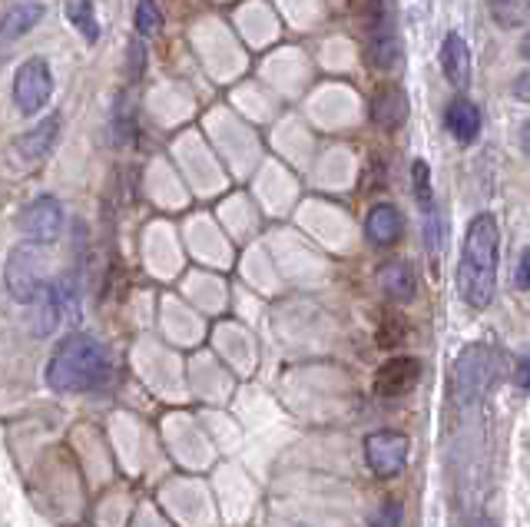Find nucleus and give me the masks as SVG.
I'll return each mask as SVG.
<instances>
[{"instance_id": "obj_10", "label": "nucleus", "mask_w": 530, "mask_h": 527, "mask_svg": "<svg viewBox=\"0 0 530 527\" xmlns=\"http://www.w3.org/2000/svg\"><path fill=\"white\" fill-rule=\"evenodd\" d=\"M57 136H60V117H47L37 126H30V130L14 143V150L24 163H40V160H47L50 150L57 146Z\"/></svg>"}, {"instance_id": "obj_19", "label": "nucleus", "mask_w": 530, "mask_h": 527, "mask_svg": "<svg viewBox=\"0 0 530 527\" xmlns=\"http://www.w3.org/2000/svg\"><path fill=\"white\" fill-rule=\"evenodd\" d=\"M70 20H73V27L83 34L87 44H97V40H100V24H97V17H93V0H73V4H70Z\"/></svg>"}, {"instance_id": "obj_14", "label": "nucleus", "mask_w": 530, "mask_h": 527, "mask_svg": "<svg viewBox=\"0 0 530 527\" xmlns=\"http://www.w3.org/2000/svg\"><path fill=\"white\" fill-rule=\"evenodd\" d=\"M444 123H448V133L454 140L471 143L477 133H481V110L474 107L468 97H454L444 110Z\"/></svg>"}, {"instance_id": "obj_5", "label": "nucleus", "mask_w": 530, "mask_h": 527, "mask_svg": "<svg viewBox=\"0 0 530 527\" xmlns=\"http://www.w3.org/2000/svg\"><path fill=\"white\" fill-rule=\"evenodd\" d=\"M50 93H53V77H50L47 60L30 57V60L20 63V70L14 77L17 110L24 113V117H37V113L50 103Z\"/></svg>"}, {"instance_id": "obj_18", "label": "nucleus", "mask_w": 530, "mask_h": 527, "mask_svg": "<svg viewBox=\"0 0 530 527\" xmlns=\"http://www.w3.org/2000/svg\"><path fill=\"white\" fill-rule=\"evenodd\" d=\"M487 10L504 30H521L530 20V0H487Z\"/></svg>"}, {"instance_id": "obj_8", "label": "nucleus", "mask_w": 530, "mask_h": 527, "mask_svg": "<svg viewBox=\"0 0 530 527\" xmlns=\"http://www.w3.org/2000/svg\"><path fill=\"white\" fill-rule=\"evenodd\" d=\"M20 229L27 233V239L50 246V242L57 239L60 229H63V209H60V203L53 196L34 199V203H30L24 213H20Z\"/></svg>"}, {"instance_id": "obj_27", "label": "nucleus", "mask_w": 530, "mask_h": 527, "mask_svg": "<svg viewBox=\"0 0 530 527\" xmlns=\"http://www.w3.org/2000/svg\"><path fill=\"white\" fill-rule=\"evenodd\" d=\"M517 385L527 392V358H521V365H517Z\"/></svg>"}, {"instance_id": "obj_24", "label": "nucleus", "mask_w": 530, "mask_h": 527, "mask_svg": "<svg viewBox=\"0 0 530 527\" xmlns=\"http://www.w3.org/2000/svg\"><path fill=\"white\" fill-rule=\"evenodd\" d=\"M368 527H401V504L398 501H385L375 514H371Z\"/></svg>"}, {"instance_id": "obj_1", "label": "nucleus", "mask_w": 530, "mask_h": 527, "mask_svg": "<svg viewBox=\"0 0 530 527\" xmlns=\"http://www.w3.org/2000/svg\"><path fill=\"white\" fill-rule=\"evenodd\" d=\"M497 262H501V229L491 213L471 219L464 233L458 262V292L471 309H487L497 289Z\"/></svg>"}, {"instance_id": "obj_12", "label": "nucleus", "mask_w": 530, "mask_h": 527, "mask_svg": "<svg viewBox=\"0 0 530 527\" xmlns=\"http://www.w3.org/2000/svg\"><path fill=\"white\" fill-rule=\"evenodd\" d=\"M441 70H444V77H448V83H454L458 90H464L471 83V50L464 44V37L454 34V30L441 44Z\"/></svg>"}, {"instance_id": "obj_2", "label": "nucleus", "mask_w": 530, "mask_h": 527, "mask_svg": "<svg viewBox=\"0 0 530 527\" xmlns=\"http://www.w3.org/2000/svg\"><path fill=\"white\" fill-rule=\"evenodd\" d=\"M110 378V355L93 335H67L47 362V385L60 395L90 392Z\"/></svg>"}, {"instance_id": "obj_16", "label": "nucleus", "mask_w": 530, "mask_h": 527, "mask_svg": "<svg viewBox=\"0 0 530 527\" xmlns=\"http://www.w3.org/2000/svg\"><path fill=\"white\" fill-rule=\"evenodd\" d=\"M378 286H381V292L388 295V299L411 302V299H415V289H418L415 269H411L408 262H388V266L378 269Z\"/></svg>"}, {"instance_id": "obj_28", "label": "nucleus", "mask_w": 530, "mask_h": 527, "mask_svg": "<svg viewBox=\"0 0 530 527\" xmlns=\"http://www.w3.org/2000/svg\"><path fill=\"white\" fill-rule=\"evenodd\" d=\"M514 90H517V100H527V73H524V77H517Z\"/></svg>"}, {"instance_id": "obj_22", "label": "nucleus", "mask_w": 530, "mask_h": 527, "mask_svg": "<svg viewBox=\"0 0 530 527\" xmlns=\"http://www.w3.org/2000/svg\"><path fill=\"white\" fill-rule=\"evenodd\" d=\"M411 176H415V196H418L421 209L434 206V193H431V170H428V163H424V160H415V166H411Z\"/></svg>"}, {"instance_id": "obj_9", "label": "nucleus", "mask_w": 530, "mask_h": 527, "mask_svg": "<svg viewBox=\"0 0 530 527\" xmlns=\"http://www.w3.org/2000/svg\"><path fill=\"white\" fill-rule=\"evenodd\" d=\"M421 378V362L411 355H398V358H388L385 365L375 372V395L381 398H398L411 392V388L418 385Z\"/></svg>"}, {"instance_id": "obj_3", "label": "nucleus", "mask_w": 530, "mask_h": 527, "mask_svg": "<svg viewBox=\"0 0 530 527\" xmlns=\"http://www.w3.org/2000/svg\"><path fill=\"white\" fill-rule=\"evenodd\" d=\"M4 286L10 292V299L20 305L37 302L40 289L47 286V249L44 242H20L10 249L7 266H4Z\"/></svg>"}, {"instance_id": "obj_29", "label": "nucleus", "mask_w": 530, "mask_h": 527, "mask_svg": "<svg viewBox=\"0 0 530 527\" xmlns=\"http://www.w3.org/2000/svg\"><path fill=\"white\" fill-rule=\"evenodd\" d=\"M468 527H497V524H494L491 518H474V521H471Z\"/></svg>"}, {"instance_id": "obj_13", "label": "nucleus", "mask_w": 530, "mask_h": 527, "mask_svg": "<svg viewBox=\"0 0 530 527\" xmlns=\"http://www.w3.org/2000/svg\"><path fill=\"white\" fill-rule=\"evenodd\" d=\"M401 233H405V223H401V213L395 206L381 203L368 213L365 219V236L375 242L378 249H388L395 246V242L401 239Z\"/></svg>"}, {"instance_id": "obj_11", "label": "nucleus", "mask_w": 530, "mask_h": 527, "mask_svg": "<svg viewBox=\"0 0 530 527\" xmlns=\"http://www.w3.org/2000/svg\"><path fill=\"white\" fill-rule=\"evenodd\" d=\"M408 117V100L405 90L398 87H378L371 93V123H378L381 130H398Z\"/></svg>"}, {"instance_id": "obj_21", "label": "nucleus", "mask_w": 530, "mask_h": 527, "mask_svg": "<svg viewBox=\"0 0 530 527\" xmlns=\"http://www.w3.org/2000/svg\"><path fill=\"white\" fill-rule=\"evenodd\" d=\"M163 24V17H159V10L153 0H136V30H140L143 37H150Z\"/></svg>"}, {"instance_id": "obj_7", "label": "nucleus", "mask_w": 530, "mask_h": 527, "mask_svg": "<svg viewBox=\"0 0 530 527\" xmlns=\"http://www.w3.org/2000/svg\"><path fill=\"white\" fill-rule=\"evenodd\" d=\"M408 448L411 441L398 431H375V435L365 438V458L368 468L378 474V478H395V474L405 471L408 465Z\"/></svg>"}, {"instance_id": "obj_25", "label": "nucleus", "mask_w": 530, "mask_h": 527, "mask_svg": "<svg viewBox=\"0 0 530 527\" xmlns=\"http://www.w3.org/2000/svg\"><path fill=\"white\" fill-rule=\"evenodd\" d=\"M441 233H444L441 216L434 213V206H428V223H424V242H428V249H431V252H438V246H441Z\"/></svg>"}, {"instance_id": "obj_23", "label": "nucleus", "mask_w": 530, "mask_h": 527, "mask_svg": "<svg viewBox=\"0 0 530 527\" xmlns=\"http://www.w3.org/2000/svg\"><path fill=\"white\" fill-rule=\"evenodd\" d=\"M133 123H136V113L130 110V100H126V93H120V100H116V136H120V140H130V136H133Z\"/></svg>"}, {"instance_id": "obj_15", "label": "nucleus", "mask_w": 530, "mask_h": 527, "mask_svg": "<svg viewBox=\"0 0 530 527\" xmlns=\"http://www.w3.org/2000/svg\"><path fill=\"white\" fill-rule=\"evenodd\" d=\"M40 20H44V4H37V0H24V4H14L10 10H4V17H0V40H17L30 34Z\"/></svg>"}, {"instance_id": "obj_26", "label": "nucleus", "mask_w": 530, "mask_h": 527, "mask_svg": "<svg viewBox=\"0 0 530 527\" xmlns=\"http://www.w3.org/2000/svg\"><path fill=\"white\" fill-rule=\"evenodd\" d=\"M527 286H530V256L521 252V259H517V289L527 292Z\"/></svg>"}, {"instance_id": "obj_4", "label": "nucleus", "mask_w": 530, "mask_h": 527, "mask_svg": "<svg viewBox=\"0 0 530 527\" xmlns=\"http://www.w3.org/2000/svg\"><path fill=\"white\" fill-rule=\"evenodd\" d=\"M37 319H34V332L44 339V335H53L63 322L70 319L73 309H77L80 295H77V282L73 279H47V286L37 295Z\"/></svg>"}, {"instance_id": "obj_20", "label": "nucleus", "mask_w": 530, "mask_h": 527, "mask_svg": "<svg viewBox=\"0 0 530 527\" xmlns=\"http://www.w3.org/2000/svg\"><path fill=\"white\" fill-rule=\"evenodd\" d=\"M348 7L368 27H378L385 20V0H348Z\"/></svg>"}, {"instance_id": "obj_6", "label": "nucleus", "mask_w": 530, "mask_h": 527, "mask_svg": "<svg viewBox=\"0 0 530 527\" xmlns=\"http://www.w3.org/2000/svg\"><path fill=\"white\" fill-rule=\"evenodd\" d=\"M494 382V352L487 345H471L464 349L458 365H454V392L461 402H474L487 392V385Z\"/></svg>"}, {"instance_id": "obj_17", "label": "nucleus", "mask_w": 530, "mask_h": 527, "mask_svg": "<svg viewBox=\"0 0 530 527\" xmlns=\"http://www.w3.org/2000/svg\"><path fill=\"white\" fill-rule=\"evenodd\" d=\"M368 60L375 63V67L388 70L391 63L398 60V40H395V30H391L388 20H381L378 27H371V37H368Z\"/></svg>"}]
</instances>
